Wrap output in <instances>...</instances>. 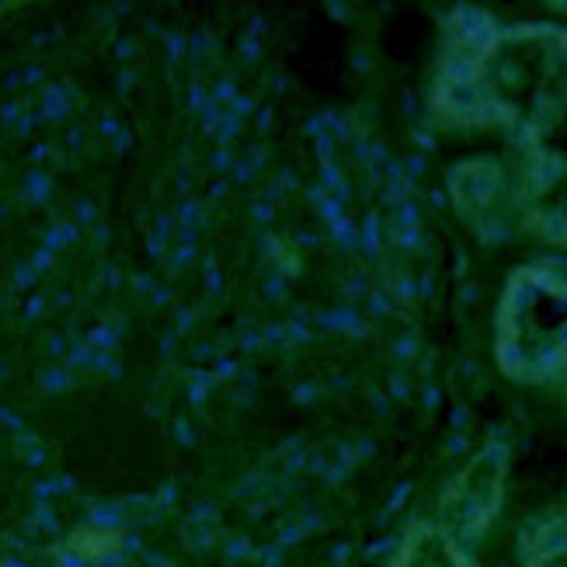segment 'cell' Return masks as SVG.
I'll use <instances>...</instances> for the list:
<instances>
[{
	"mask_svg": "<svg viewBox=\"0 0 567 567\" xmlns=\"http://www.w3.org/2000/svg\"><path fill=\"white\" fill-rule=\"evenodd\" d=\"M432 109L508 140L519 227L567 251V32L547 21L460 11L442 45Z\"/></svg>",
	"mask_w": 567,
	"mask_h": 567,
	"instance_id": "1",
	"label": "cell"
},
{
	"mask_svg": "<svg viewBox=\"0 0 567 567\" xmlns=\"http://www.w3.org/2000/svg\"><path fill=\"white\" fill-rule=\"evenodd\" d=\"M495 359L515 383L567 380V265L529 261L505 282L495 313Z\"/></svg>",
	"mask_w": 567,
	"mask_h": 567,
	"instance_id": "2",
	"label": "cell"
},
{
	"mask_svg": "<svg viewBox=\"0 0 567 567\" xmlns=\"http://www.w3.org/2000/svg\"><path fill=\"white\" fill-rule=\"evenodd\" d=\"M508 453L502 446H484L477 460L450 484V491L442 495V512L439 526L446 529L456 544L474 547L484 536V529L495 519V512L502 505V484L508 471Z\"/></svg>",
	"mask_w": 567,
	"mask_h": 567,
	"instance_id": "3",
	"label": "cell"
},
{
	"mask_svg": "<svg viewBox=\"0 0 567 567\" xmlns=\"http://www.w3.org/2000/svg\"><path fill=\"white\" fill-rule=\"evenodd\" d=\"M386 567H481L471 554V547L456 539L439 523H417L408 529L401 547L393 550Z\"/></svg>",
	"mask_w": 567,
	"mask_h": 567,
	"instance_id": "4",
	"label": "cell"
},
{
	"mask_svg": "<svg viewBox=\"0 0 567 567\" xmlns=\"http://www.w3.org/2000/svg\"><path fill=\"white\" fill-rule=\"evenodd\" d=\"M519 560L523 567H567V502L526 523Z\"/></svg>",
	"mask_w": 567,
	"mask_h": 567,
	"instance_id": "5",
	"label": "cell"
}]
</instances>
